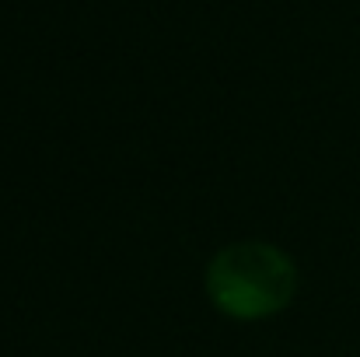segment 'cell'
<instances>
[{
	"label": "cell",
	"instance_id": "6da1fadb",
	"mask_svg": "<svg viewBox=\"0 0 360 357\" xmlns=\"http://www.w3.org/2000/svg\"><path fill=\"white\" fill-rule=\"evenodd\" d=\"M297 287L294 259L269 242H235L207 266V294L217 312L252 322L283 312Z\"/></svg>",
	"mask_w": 360,
	"mask_h": 357
}]
</instances>
